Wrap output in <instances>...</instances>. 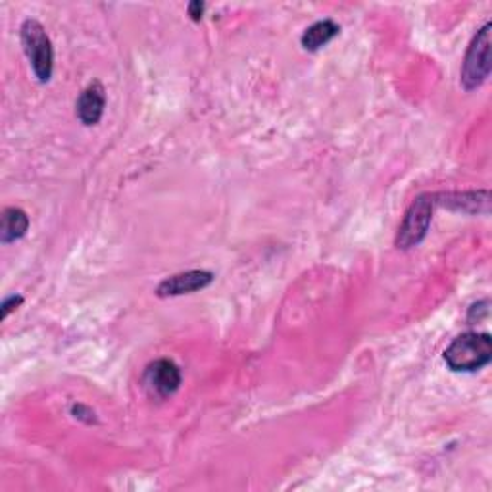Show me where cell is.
Wrapping results in <instances>:
<instances>
[{
  "label": "cell",
  "instance_id": "12",
  "mask_svg": "<svg viewBox=\"0 0 492 492\" xmlns=\"http://www.w3.org/2000/svg\"><path fill=\"white\" fill-rule=\"evenodd\" d=\"M72 412L76 414L77 419H83V421H87V424H93V421H97L95 419V412L91 408L83 406V404H76V406L72 408Z\"/></svg>",
  "mask_w": 492,
  "mask_h": 492
},
{
  "label": "cell",
  "instance_id": "4",
  "mask_svg": "<svg viewBox=\"0 0 492 492\" xmlns=\"http://www.w3.org/2000/svg\"><path fill=\"white\" fill-rule=\"evenodd\" d=\"M435 206H436L435 195H419L410 204L408 212H406V216H404V220L398 227V233H396L398 249L410 251L427 237Z\"/></svg>",
  "mask_w": 492,
  "mask_h": 492
},
{
  "label": "cell",
  "instance_id": "11",
  "mask_svg": "<svg viewBox=\"0 0 492 492\" xmlns=\"http://www.w3.org/2000/svg\"><path fill=\"white\" fill-rule=\"evenodd\" d=\"M24 304V296L22 294H12L8 298H5V302H3V310H0V320H6L10 312L17 310Z\"/></svg>",
  "mask_w": 492,
  "mask_h": 492
},
{
  "label": "cell",
  "instance_id": "8",
  "mask_svg": "<svg viewBox=\"0 0 492 492\" xmlns=\"http://www.w3.org/2000/svg\"><path fill=\"white\" fill-rule=\"evenodd\" d=\"M104 107H107V91H104V85L100 81H93L79 95L76 104V114L83 126H97L102 119Z\"/></svg>",
  "mask_w": 492,
  "mask_h": 492
},
{
  "label": "cell",
  "instance_id": "6",
  "mask_svg": "<svg viewBox=\"0 0 492 492\" xmlns=\"http://www.w3.org/2000/svg\"><path fill=\"white\" fill-rule=\"evenodd\" d=\"M214 273L208 270H189L183 273H175L168 279H164L160 285L156 287V294L160 298H169V296H181V294H190L206 289L208 285H212Z\"/></svg>",
  "mask_w": 492,
  "mask_h": 492
},
{
  "label": "cell",
  "instance_id": "7",
  "mask_svg": "<svg viewBox=\"0 0 492 492\" xmlns=\"http://www.w3.org/2000/svg\"><path fill=\"white\" fill-rule=\"evenodd\" d=\"M435 202L438 206H445L452 212L462 214H488L490 195L488 190H466V192H443V195H435Z\"/></svg>",
  "mask_w": 492,
  "mask_h": 492
},
{
  "label": "cell",
  "instance_id": "3",
  "mask_svg": "<svg viewBox=\"0 0 492 492\" xmlns=\"http://www.w3.org/2000/svg\"><path fill=\"white\" fill-rule=\"evenodd\" d=\"M490 22H487L473 37L462 66L460 83L466 91H473L481 87L490 76Z\"/></svg>",
  "mask_w": 492,
  "mask_h": 492
},
{
  "label": "cell",
  "instance_id": "2",
  "mask_svg": "<svg viewBox=\"0 0 492 492\" xmlns=\"http://www.w3.org/2000/svg\"><path fill=\"white\" fill-rule=\"evenodd\" d=\"M22 45L35 77L41 83H48L55 67V50L45 27L37 20H26L22 24Z\"/></svg>",
  "mask_w": 492,
  "mask_h": 492
},
{
  "label": "cell",
  "instance_id": "13",
  "mask_svg": "<svg viewBox=\"0 0 492 492\" xmlns=\"http://www.w3.org/2000/svg\"><path fill=\"white\" fill-rule=\"evenodd\" d=\"M204 5L202 3H199V0H195V3H190L189 6H187V12H189V15H190V20L192 22H200V17H202V14H204Z\"/></svg>",
  "mask_w": 492,
  "mask_h": 492
},
{
  "label": "cell",
  "instance_id": "10",
  "mask_svg": "<svg viewBox=\"0 0 492 492\" xmlns=\"http://www.w3.org/2000/svg\"><path fill=\"white\" fill-rule=\"evenodd\" d=\"M341 31V27L333 22V20H322L315 22L313 26H310L301 37V45L304 46V50L315 52L320 50L322 46H325L327 43H331L333 39L337 37Z\"/></svg>",
  "mask_w": 492,
  "mask_h": 492
},
{
  "label": "cell",
  "instance_id": "9",
  "mask_svg": "<svg viewBox=\"0 0 492 492\" xmlns=\"http://www.w3.org/2000/svg\"><path fill=\"white\" fill-rule=\"evenodd\" d=\"M29 230V218L22 208H6L0 218V241L5 244L20 241Z\"/></svg>",
  "mask_w": 492,
  "mask_h": 492
},
{
  "label": "cell",
  "instance_id": "1",
  "mask_svg": "<svg viewBox=\"0 0 492 492\" xmlns=\"http://www.w3.org/2000/svg\"><path fill=\"white\" fill-rule=\"evenodd\" d=\"M492 360V339L488 333H464L445 350V362L458 374L479 372Z\"/></svg>",
  "mask_w": 492,
  "mask_h": 492
},
{
  "label": "cell",
  "instance_id": "5",
  "mask_svg": "<svg viewBox=\"0 0 492 492\" xmlns=\"http://www.w3.org/2000/svg\"><path fill=\"white\" fill-rule=\"evenodd\" d=\"M145 384L152 395L160 398L175 395L181 386V372L178 364L168 358L152 362L145 372Z\"/></svg>",
  "mask_w": 492,
  "mask_h": 492
}]
</instances>
